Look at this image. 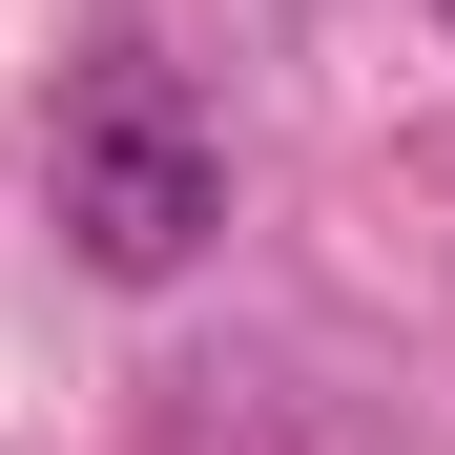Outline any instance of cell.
<instances>
[{"label":"cell","mask_w":455,"mask_h":455,"mask_svg":"<svg viewBox=\"0 0 455 455\" xmlns=\"http://www.w3.org/2000/svg\"><path fill=\"white\" fill-rule=\"evenodd\" d=\"M42 187H62V249H84L104 290L207 269V228H228V145H207V104H187V62L84 42V62H62V124H42Z\"/></svg>","instance_id":"1"},{"label":"cell","mask_w":455,"mask_h":455,"mask_svg":"<svg viewBox=\"0 0 455 455\" xmlns=\"http://www.w3.org/2000/svg\"><path fill=\"white\" fill-rule=\"evenodd\" d=\"M435 21H455V0H435Z\"/></svg>","instance_id":"2"}]
</instances>
